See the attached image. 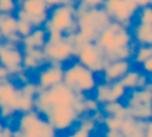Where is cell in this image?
Returning <instances> with one entry per match:
<instances>
[{
	"label": "cell",
	"mask_w": 152,
	"mask_h": 137,
	"mask_svg": "<svg viewBox=\"0 0 152 137\" xmlns=\"http://www.w3.org/2000/svg\"><path fill=\"white\" fill-rule=\"evenodd\" d=\"M133 42L132 34L129 31V28L112 21L106 26L96 38L95 43L100 49L105 53L106 58L115 53L120 48L128 46Z\"/></svg>",
	"instance_id": "6da1fadb"
},
{
	"label": "cell",
	"mask_w": 152,
	"mask_h": 137,
	"mask_svg": "<svg viewBox=\"0 0 152 137\" xmlns=\"http://www.w3.org/2000/svg\"><path fill=\"white\" fill-rule=\"evenodd\" d=\"M47 33L58 32L61 34H75L78 25L75 17V5H59L49 9L48 19L44 25Z\"/></svg>",
	"instance_id": "7a4b0ae2"
},
{
	"label": "cell",
	"mask_w": 152,
	"mask_h": 137,
	"mask_svg": "<svg viewBox=\"0 0 152 137\" xmlns=\"http://www.w3.org/2000/svg\"><path fill=\"white\" fill-rule=\"evenodd\" d=\"M47 62L61 63L70 60L75 55L73 44V34H61L58 32H49L47 42L43 47Z\"/></svg>",
	"instance_id": "3957f363"
},
{
	"label": "cell",
	"mask_w": 152,
	"mask_h": 137,
	"mask_svg": "<svg viewBox=\"0 0 152 137\" xmlns=\"http://www.w3.org/2000/svg\"><path fill=\"white\" fill-rule=\"evenodd\" d=\"M64 83L76 94H86L93 91L97 83L95 73L76 61L64 70Z\"/></svg>",
	"instance_id": "277c9868"
},
{
	"label": "cell",
	"mask_w": 152,
	"mask_h": 137,
	"mask_svg": "<svg viewBox=\"0 0 152 137\" xmlns=\"http://www.w3.org/2000/svg\"><path fill=\"white\" fill-rule=\"evenodd\" d=\"M75 17L78 29L83 27L91 28L98 34L112 22L103 7L87 9L79 2L75 5Z\"/></svg>",
	"instance_id": "5b68a950"
},
{
	"label": "cell",
	"mask_w": 152,
	"mask_h": 137,
	"mask_svg": "<svg viewBox=\"0 0 152 137\" xmlns=\"http://www.w3.org/2000/svg\"><path fill=\"white\" fill-rule=\"evenodd\" d=\"M128 115L137 120H152V93L147 88L129 91L125 104Z\"/></svg>",
	"instance_id": "8992f818"
},
{
	"label": "cell",
	"mask_w": 152,
	"mask_h": 137,
	"mask_svg": "<svg viewBox=\"0 0 152 137\" xmlns=\"http://www.w3.org/2000/svg\"><path fill=\"white\" fill-rule=\"evenodd\" d=\"M74 57L77 58L78 62L87 67L95 74L103 72L107 63L110 62L106 58L105 53L96 45L95 42L86 43L75 48Z\"/></svg>",
	"instance_id": "52a82bcc"
},
{
	"label": "cell",
	"mask_w": 152,
	"mask_h": 137,
	"mask_svg": "<svg viewBox=\"0 0 152 137\" xmlns=\"http://www.w3.org/2000/svg\"><path fill=\"white\" fill-rule=\"evenodd\" d=\"M102 7L110 20L127 28L131 27L139 7L132 0H103Z\"/></svg>",
	"instance_id": "ba28073f"
},
{
	"label": "cell",
	"mask_w": 152,
	"mask_h": 137,
	"mask_svg": "<svg viewBox=\"0 0 152 137\" xmlns=\"http://www.w3.org/2000/svg\"><path fill=\"white\" fill-rule=\"evenodd\" d=\"M44 117L56 132H63L69 130L74 124L78 123L80 116L75 111L73 105H68L51 107Z\"/></svg>",
	"instance_id": "9c48e42d"
},
{
	"label": "cell",
	"mask_w": 152,
	"mask_h": 137,
	"mask_svg": "<svg viewBox=\"0 0 152 137\" xmlns=\"http://www.w3.org/2000/svg\"><path fill=\"white\" fill-rule=\"evenodd\" d=\"M45 94L50 107L73 105L77 98V94L64 82L54 85L48 89H45Z\"/></svg>",
	"instance_id": "30bf717a"
},
{
	"label": "cell",
	"mask_w": 152,
	"mask_h": 137,
	"mask_svg": "<svg viewBox=\"0 0 152 137\" xmlns=\"http://www.w3.org/2000/svg\"><path fill=\"white\" fill-rule=\"evenodd\" d=\"M43 67L38 75V86L42 89H48L50 87L59 84L64 81V67L61 63L48 62Z\"/></svg>",
	"instance_id": "8fae6325"
},
{
	"label": "cell",
	"mask_w": 152,
	"mask_h": 137,
	"mask_svg": "<svg viewBox=\"0 0 152 137\" xmlns=\"http://www.w3.org/2000/svg\"><path fill=\"white\" fill-rule=\"evenodd\" d=\"M129 70H131V60L117 59L110 61L102 72L103 82L113 83L120 81Z\"/></svg>",
	"instance_id": "7c38bea8"
},
{
	"label": "cell",
	"mask_w": 152,
	"mask_h": 137,
	"mask_svg": "<svg viewBox=\"0 0 152 137\" xmlns=\"http://www.w3.org/2000/svg\"><path fill=\"white\" fill-rule=\"evenodd\" d=\"M18 9H21L30 19L42 16H48L49 7L45 0H17Z\"/></svg>",
	"instance_id": "4fadbf2b"
},
{
	"label": "cell",
	"mask_w": 152,
	"mask_h": 137,
	"mask_svg": "<svg viewBox=\"0 0 152 137\" xmlns=\"http://www.w3.org/2000/svg\"><path fill=\"white\" fill-rule=\"evenodd\" d=\"M147 120H137L131 116H127L123 120L120 131L126 137H146Z\"/></svg>",
	"instance_id": "5bb4252c"
},
{
	"label": "cell",
	"mask_w": 152,
	"mask_h": 137,
	"mask_svg": "<svg viewBox=\"0 0 152 137\" xmlns=\"http://www.w3.org/2000/svg\"><path fill=\"white\" fill-rule=\"evenodd\" d=\"M47 31L43 27L34 28L29 36L23 38L22 41V51L31 50V49H43L47 42Z\"/></svg>",
	"instance_id": "9a60e30c"
},
{
	"label": "cell",
	"mask_w": 152,
	"mask_h": 137,
	"mask_svg": "<svg viewBox=\"0 0 152 137\" xmlns=\"http://www.w3.org/2000/svg\"><path fill=\"white\" fill-rule=\"evenodd\" d=\"M132 38L133 42L140 46H152V25L148 24L137 23L132 29Z\"/></svg>",
	"instance_id": "2e32d148"
},
{
	"label": "cell",
	"mask_w": 152,
	"mask_h": 137,
	"mask_svg": "<svg viewBox=\"0 0 152 137\" xmlns=\"http://www.w3.org/2000/svg\"><path fill=\"white\" fill-rule=\"evenodd\" d=\"M101 111L103 112L104 115L117 116V117H120L122 120L128 116L126 106L121 101H113L103 104V105H101Z\"/></svg>",
	"instance_id": "e0dca14e"
},
{
	"label": "cell",
	"mask_w": 152,
	"mask_h": 137,
	"mask_svg": "<svg viewBox=\"0 0 152 137\" xmlns=\"http://www.w3.org/2000/svg\"><path fill=\"white\" fill-rule=\"evenodd\" d=\"M18 19L14 14H0V32L3 38L17 32Z\"/></svg>",
	"instance_id": "ac0fdd59"
},
{
	"label": "cell",
	"mask_w": 152,
	"mask_h": 137,
	"mask_svg": "<svg viewBox=\"0 0 152 137\" xmlns=\"http://www.w3.org/2000/svg\"><path fill=\"white\" fill-rule=\"evenodd\" d=\"M141 71L139 70H129L124 76L122 77V79L120 80V82L123 84V86L126 88L127 91H131L137 89V81H139L140 75H141Z\"/></svg>",
	"instance_id": "d6986e66"
},
{
	"label": "cell",
	"mask_w": 152,
	"mask_h": 137,
	"mask_svg": "<svg viewBox=\"0 0 152 137\" xmlns=\"http://www.w3.org/2000/svg\"><path fill=\"white\" fill-rule=\"evenodd\" d=\"M94 91H95L94 98L99 102L100 105H103V104L110 102V83H107V82L98 83V84L96 85Z\"/></svg>",
	"instance_id": "ffe728a7"
},
{
	"label": "cell",
	"mask_w": 152,
	"mask_h": 137,
	"mask_svg": "<svg viewBox=\"0 0 152 137\" xmlns=\"http://www.w3.org/2000/svg\"><path fill=\"white\" fill-rule=\"evenodd\" d=\"M152 56V46H145V45H140L135 48L133 53V56L131 60L137 65H142L145 60H147L149 57Z\"/></svg>",
	"instance_id": "44dd1931"
},
{
	"label": "cell",
	"mask_w": 152,
	"mask_h": 137,
	"mask_svg": "<svg viewBox=\"0 0 152 137\" xmlns=\"http://www.w3.org/2000/svg\"><path fill=\"white\" fill-rule=\"evenodd\" d=\"M127 91L120 81L110 83V102L113 101H121L126 96Z\"/></svg>",
	"instance_id": "7402d4cb"
},
{
	"label": "cell",
	"mask_w": 152,
	"mask_h": 137,
	"mask_svg": "<svg viewBox=\"0 0 152 137\" xmlns=\"http://www.w3.org/2000/svg\"><path fill=\"white\" fill-rule=\"evenodd\" d=\"M34 98L28 97V96L21 95V94H20V97H19V100H18V104H17L18 112H20V113H25V112L34 110Z\"/></svg>",
	"instance_id": "603a6c76"
},
{
	"label": "cell",
	"mask_w": 152,
	"mask_h": 137,
	"mask_svg": "<svg viewBox=\"0 0 152 137\" xmlns=\"http://www.w3.org/2000/svg\"><path fill=\"white\" fill-rule=\"evenodd\" d=\"M137 23L152 25V5H147L139 9L137 13Z\"/></svg>",
	"instance_id": "cb8c5ba5"
},
{
	"label": "cell",
	"mask_w": 152,
	"mask_h": 137,
	"mask_svg": "<svg viewBox=\"0 0 152 137\" xmlns=\"http://www.w3.org/2000/svg\"><path fill=\"white\" fill-rule=\"evenodd\" d=\"M122 123V118L117 117V116L105 115L103 118V122H102V125H103L106 130H120Z\"/></svg>",
	"instance_id": "d4e9b609"
},
{
	"label": "cell",
	"mask_w": 152,
	"mask_h": 137,
	"mask_svg": "<svg viewBox=\"0 0 152 137\" xmlns=\"http://www.w3.org/2000/svg\"><path fill=\"white\" fill-rule=\"evenodd\" d=\"M17 9V0H0V14H14Z\"/></svg>",
	"instance_id": "484cf974"
},
{
	"label": "cell",
	"mask_w": 152,
	"mask_h": 137,
	"mask_svg": "<svg viewBox=\"0 0 152 137\" xmlns=\"http://www.w3.org/2000/svg\"><path fill=\"white\" fill-rule=\"evenodd\" d=\"M34 29V26L31 25V23H30L29 21L18 19V22H17V32L22 36V38H25V36H29Z\"/></svg>",
	"instance_id": "4316f807"
},
{
	"label": "cell",
	"mask_w": 152,
	"mask_h": 137,
	"mask_svg": "<svg viewBox=\"0 0 152 137\" xmlns=\"http://www.w3.org/2000/svg\"><path fill=\"white\" fill-rule=\"evenodd\" d=\"M78 127L91 133V132H93V131L96 129V127H97V124H96V123L94 122V120H92L91 117H90L89 114H88V115L86 114V115L80 116V117H79Z\"/></svg>",
	"instance_id": "83f0119b"
},
{
	"label": "cell",
	"mask_w": 152,
	"mask_h": 137,
	"mask_svg": "<svg viewBox=\"0 0 152 137\" xmlns=\"http://www.w3.org/2000/svg\"><path fill=\"white\" fill-rule=\"evenodd\" d=\"M83 104H85L86 113L87 114L93 113V112L97 111V110H99L101 108V105L95 98L87 97V96H86L85 100H83Z\"/></svg>",
	"instance_id": "f1b7e54d"
},
{
	"label": "cell",
	"mask_w": 152,
	"mask_h": 137,
	"mask_svg": "<svg viewBox=\"0 0 152 137\" xmlns=\"http://www.w3.org/2000/svg\"><path fill=\"white\" fill-rule=\"evenodd\" d=\"M49 9H52L59 5H76V0H45Z\"/></svg>",
	"instance_id": "f546056e"
},
{
	"label": "cell",
	"mask_w": 152,
	"mask_h": 137,
	"mask_svg": "<svg viewBox=\"0 0 152 137\" xmlns=\"http://www.w3.org/2000/svg\"><path fill=\"white\" fill-rule=\"evenodd\" d=\"M87 9H95V7H101L103 0H80L78 1Z\"/></svg>",
	"instance_id": "4dcf8cb0"
},
{
	"label": "cell",
	"mask_w": 152,
	"mask_h": 137,
	"mask_svg": "<svg viewBox=\"0 0 152 137\" xmlns=\"http://www.w3.org/2000/svg\"><path fill=\"white\" fill-rule=\"evenodd\" d=\"M150 82V76H148L147 74L142 72L141 75H140V78L139 81H137V89H142V88H145L147 86V84Z\"/></svg>",
	"instance_id": "1f68e13d"
},
{
	"label": "cell",
	"mask_w": 152,
	"mask_h": 137,
	"mask_svg": "<svg viewBox=\"0 0 152 137\" xmlns=\"http://www.w3.org/2000/svg\"><path fill=\"white\" fill-rule=\"evenodd\" d=\"M141 67H142L143 73L147 74L148 76H152V56L149 57L147 60L144 61L141 65Z\"/></svg>",
	"instance_id": "d6a6232c"
},
{
	"label": "cell",
	"mask_w": 152,
	"mask_h": 137,
	"mask_svg": "<svg viewBox=\"0 0 152 137\" xmlns=\"http://www.w3.org/2000/svg\"><path fill=\"white\" fill-rule=\"evenodd\" d=\"M90 117L92 118V120H94V122L96 123V124H102V122H103V118H104V114L103 112L101 111V108H100L99 110H97V111L93 112V113H90L89 114Z\"/></svg>",
	"instance_id": "836d02e7"
},
{
	"label": "cell",
	"mask_w": 152,
	"mask_h": 137,
	"mask_svg": "<svg viewBox=\"0 0 152 137\" xmlns=\"http://www.w3.org/2000/svg\"><path fill=\"white\" fill-rule=\"evenodd\" d=\"M104 137H126L120 130H105Z\"/></svg>",
	"instance_id": "e575fe53"
},
{
	"label": "cell",
	"mask_w": 152,
	"mask_h": 137,
	"mask_svg": "<svg viewBox=\"0 0 152 137\" xmlns=\"http://www.w3.org/2000/svg\"><path fill=\"white\" fill-rule=\"evenodd\" d=\"M73 135H74V137H91V133L83 130V129L79 128V127H77V128L73 131Z\"/></svg>",
	"instance_id": "d590c367"
},
{
	"label": "cell",
	"mask_w": 152,
	"mask_h": 137,
	"mask_svg": "<svg viewBox=\"0 0 152 137\" xmlns=\"http://www.w3.org/2000/svg\"><path fill=\"white\" fill-rule=\"evenodd\" d=\"M132 1L135 3V5H137L139 9L151 4V0H132Z\"/></svg>",
	"instance_id": "8d00e7d4"
},
{
	"label": "cell",
	"mask_w": 152,
	"mask_h": 137,
	"mask_svg": "<svg viewBox=\"0 0 152 137\" xmlns=\"http://www.w3.org/2000/svg\"><path fill=\"white\" fill-rule=\"evenodd\" d=\"M146 137H152V120H147V126H146Z\"/></svg>",
	"instance_id": "74e56055"
},
{
	"label": "cell",
	"mask_w": 152,
	"mask_h": 137,
	"mask_svg": "<svg viewBox=\"0 0 152 137\" xmlns=\"http://www.w3.org/2000/svg\"><path fill=\"white\" fill-rule=\"evenodd\" d=\"M76 1H77V2H78V1H80V0H76Z\"/></svg>",
	"instance_id": "f35d334b"
},
{
	"label": "cell",
	"mask_w": 152,
	"mask_h": 137,
	"mask_svg": "<svg viewBox=\"0 0 152 137\" xmlns=\"http://www.w3.org/2000/svg\"><path fill=\"white\" fill-rule=\"evenodd\" d=\"M151 5H152V0H151Z\"/></svg>",
	"instance_id": "ab89813d"
}]
</instances>
